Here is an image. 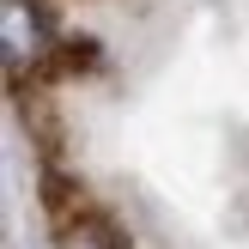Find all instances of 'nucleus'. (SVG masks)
Masks as SVG:
<instances>
[{
  "instance_id": "1",
  "label": "nucleus",
  "mask_w": 249,
  "mask_h": 249,
  "mask_svg": "<svg viewBox=\"0 0 249 249\" xmlns=\"http://www.w3.org/2000/svg\"><path fill=\"white\" fill-rule=\"evenodd\" d=\"M0 55H6L12 79L36 73L55 55V18L43 0H0Z\"/></svg>"
},
{
  "instance_id": "2",
  "label": "nucleus",
  "mask_w": 249,
  "mask_h": 249,
  "mask_svg": "<svg viewBox=\"0 0 249 249\" xmlns=\"http://www.w3.org/2000/svg\"><path fill=\"white\" fill-rule=\"evenodd\" d=\"M55 249H128V243H122L116 231L104 225V219H73V225L61 231V243H55Z\"/></svg>"
}]
</instances>
